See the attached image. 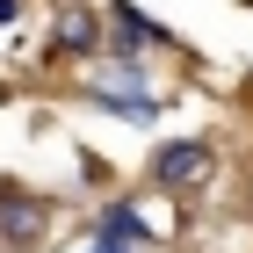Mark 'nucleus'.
Instances as JSON below:
<instances>
[{
    "mask_svg": "<svg viewBox=\"0 0 253 253\" xmlns=\"http://www.w3.org/2000/svg\"><path fill=\"white\" fill-rule=\"evenodd\" d=\"M210 174V145H159V159H152V181L159 188H195V181Z\"/></svg>",
    "mask_w": 253,
    "mask_h": 253,
    "instance_id": "1",
    "label": "nucleus"
},
{
    "mask_svg": "<svg viewBox=\"0 0 253 253\" xmlns=\"http://www.w3.org/2000/svg\"><path fill=\"white\" fill-rule=\"evenodd\" d=\"M0 239L7 246H37L43 239V203H29L22 188H0Z\"/></svg>",
    "mask_w": 253,
    "mask_h": 253,
    "instance_id": "2",
    "label": "nucleus"
},
{
    "mask_svg": "<svg viewBox=\"0 0 253 253\" xmlns=\"http://www.w3.org/2000/svg\"><path fill=\"white\" fill-rule=\"evenodd\" d=\"M58 43H73V51H94V22H87V15H65V22H58Z\"/></svg>",
    "mask_w": 253,
    "mask_h": 253,
    "instance_id": "3",
    "label": "nucleus"
},
{
    "mask_svg": "<svg viewBox=\"0 0 253 253\" xmlns=\"http://www.w3.org/2000/svg\"><path fill=\"white\" fill-rule=\"evenodd\" d=\"M116 37H130V43H145V37H152V22L137 15V7H116Z\"/></svg>",
    "mask_w": 253,
    "mask_h": 253,
    "instance_id": "4",
    "label": "nucleus"
},
{
    "mask_svg": "<svg viewBox=\"0 0 253 253\" xmlns=\"http://www.w3.org/2000/svg\"><path fill=\"white\" fill-rule=\"evenodd\" d=\"M94 253H137V239H109V232H101V246Z\"/></svg>",
    "mask_w": 253,
    "mask_h": 253,
    "instance_id": "5",
    "label": "nucleus"
},
{
    "mask_svg": "<svg viewBox=\"0 0 253 253\" xmlns=\"http://www.w3.org/2000/svg\"><path fill=\"white\" fill-rule=\"evenodd\" d=\"M0 22H15V0H0Z\"/></svg>",
    "mask_w": 253,
    "mask_h": 253,
    "instance_id": "6",
    "label": "nucleus"
}]
</instances>
